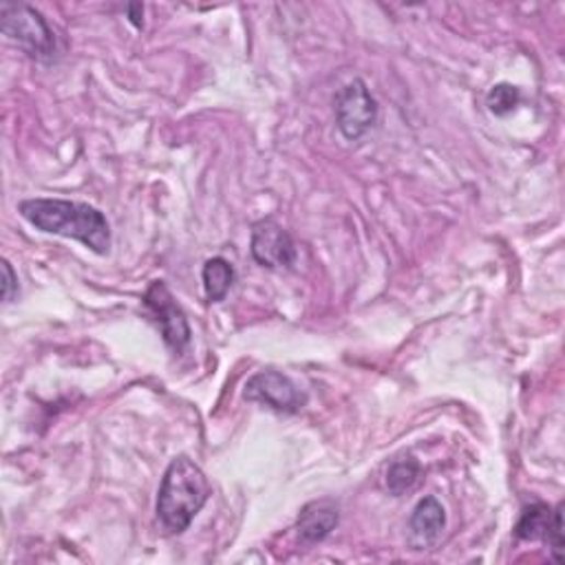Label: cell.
<instances>
[{"instance_id": "cell-10", "label": "cell", "mask_w": 565, "mask_h": 565, "mask_svg": "<svg viewBox=\"0 0 565 565\" xmlns=\"http://www.w3.org/2000/svg\"><path fill=\"white\" fill-rule=\"evenodd\" d=\"M201 278H204L206 299L210 303H219V301H223L228 297V292L232 288L234 267L223 256H215V258L206 261V265L201 269Z\"/></svg>"}, {"instance_id": "cell-8", "label": "cell", "mask_w": 565, "mask_h": 565, "mask_svg": "<svg viewBox=\"0 0 565 565\" xmlns=\"http://www.w3.org/2000/svg\"><path fill=\"white\" fill-rule=\"evenodd\" d=\"M445 528H447V512L436 497H424L415 504L408 519L411 543L415 550H431L440 541Z\"/></svg>"}, {"instance_id": "cell-12", "label": "cell", "mask_w": 565, "mask_h": 565, "mask_svg": "<svg viewBox=\"0 0 565 565\" xmlns=\"http://www.w3.org/2000/svg\"><path fill=\"white\" fill-rule=\"evenodd\" d=\"M552 519V508L545 504H532L521 512V519L515 528L517 537L523 541H534V539H543L547 532Z\"/></svg>"}, {"instance_id": "cell-4", "label": "cell", "mask_w": 565, "mask_h": 565, "mask_svg": "<svg viewBox=\"0 0 565 565\" xmlns=\"http://www.w3.org/2000/svg\"><path fill=\"white\" fill-rule=\"evenodd\" d=\"M334 108H336L338 130L349 141H356L362 135H367L378 119V102L371 95L365 80L360 78L351 80L336 93Z\"/></svg>"}, {"instance_id": "cell-13", "label": "cell", "mask_w": 565, "mask_h": 565, "mask_svg": "<svg viewBox=\"0 0 565 565\" xmlns=\"http://www.w3.org/2000/svg\"><path fill=\"white\" fill-rule=\"evenodd\" d=\"M519 100H521L519 89L512 87V84H508V82L495 84V87L488 91V95H486V104H488L491 113H495V115H499V117L512 113V111L517 108Z\"/></svg>"}, {"instance_id": "cell-16", "label": "cell", "mask_w": 565, "mask_h": 565, "mask_svg": "<svg viewBox=\"0 0 565 565\" xmlns=\"http://www.w3.org/2000/svg\"><path fill=\"white\" fill-rule=\"evenodd\" d=\"M126 14H128V21L137 30L145 27V5H141V3H130V5H126Z\"/></svg>"}, {"instance_id": "cell-9", "label": "cell", "mask_w": 565, "mask_h": 565, "mask_svg": "<svg viewBox=\"0 0 565 565\" xmlns=\"http://www.w3.org/2000/svg\"><path fill=\"white\" fill-rule=\"evenodd\" d=\"M341 512L332 499H314L299 512L297 532L305 543H319L338 526Z\"/></svg>"}, {"instance_id": "cell-2", "label": "cell", "mask_w": 565, "mask_h": 565, "mask_svg": "<svg viewBox=\"0 0 565 565\" xmlns=\"http://www.w3.org/2000/svg\"><path fill=\"white\" fill-rule=\"evenodd\" d=\"M210 482L206 473L186 456L175 458L158 493V517L171 534H182L210 499Z\"/></svg>"}, {"instance_id": "cell-7", "label": "cell", "mask_w": 565, "mask_h": 565, "mask_svg": "<svg viewBox=\"0 0 565 565\" xmlns=\"http://www.w3.org/2000/svg\"><path fill=\"white\" fill-rule=\"evenodd\" d=\"M250 252L258 265L269 269L290 267L297 261V245L290 232L278 226L274 219H263L254 223L250 237Z\"/></svg>"}, {"instance_id": "cell-3", "label": "cell", "mask_w": 565, "mask_h": 565, "mask_svg": "<svg viewBox=\"0 0 565 565\" xmlns=\"http://www.w3.org/2000/svg\"><path fill=\"white\" fill-rule=\"evenodd\" d=\"M0 30L32 58L49 60L56 54V36L45 16L23 3L0 5Z\"/></svg>"}, {"instance_id": "cell-5", "label": "cell", "mask_w": 565, "mask_h": 565, "mask_svg": "<svg viewBox=\"0 0 565 565\" xmlns=\"http://www.w3.org/2000/svg\"><path fill=\"white\" fill-rule=\"evenodd\" d=\"M243 397L278 413H299L308 402V395L295 384V380L280 371L254 373L245 382Z\"/></svg>"}, {"instance_id": "cell-1", "label": "cell", "mask_w": 565, "mask_h": 565, "mask_svg": "<svg viewBox=\"0 0 565 565\" xmlns=\"http://www.w3.org/2000/svg\"><path fill=\"white\" fill-rule=\"evenodd\" d=\"M19 212L45 234L73 239L100 256L111 250V226L104 212L91 204L36 197L21 201Z\"/></svg>"}, {"instance_id": "cell-11", "label": "cell", "mask_w": 565, "mask_h": 565, "mask_svg": "<svg viewBox=\"0 0 565 565\" xmlns=\"http://www.w3.org/2000/svg\"><path fill=\"white\" fill-rule=\"evenodd\" d=\"M419 473H422V466H419V462L413 456L397 458L389 466V471H387V488H389V493L395 495V497L404 495L406 491H411L417 484Z\"/></svg>"}, {"instance_id": "cell-6", "label": "cell", "mask_w": 565, "mask_h": 565, "mask_svg": "<svg viewBox=\"0 0 565 565\" xmlns=\"http://www.w3.org/2000/svg\"><path fill=\"white\" fill-rule=\"evenodd\" d=\"M145 303L155 314V321L162 330L164 343L177 354L184 351L186 345L191 343V325H188L184 310L177 305L171 290L166 288V282L153 280L151 288L147 290Z\"/></svg>"}, {"instance_id": "cell-14", "label": "cell", "mask_w": 565, "mask_h": 565, "mask_svg": "<svg viewBox=\"0 0 565 565\" xmlns=\"http://www.w3.org/2000/svg\"><path fill=\"white\" fill-rule=\"evenodd\" d=\"M545 543L550 547V554L556 563H563V504H558L554 510H552V519H550V526H547V532H545Z\"/></svg>"}, {"instance_id": "cell-15", "label": "cell", "mask_w": 565, "mask_h": 565, "mask_svg": "<svg viewBox=\"0 0 565 565\" xmlns=\"http://www.w3.org/2000/svg\"><path fill=\"white\" fill-rule=\"evenodd\" d=\"M19 295V276L10 261H3V301L10 303Z\"/></svg>"}]
</instances>
